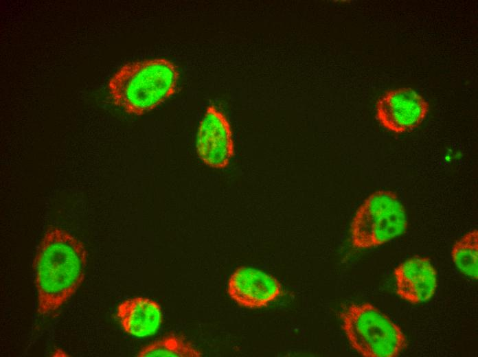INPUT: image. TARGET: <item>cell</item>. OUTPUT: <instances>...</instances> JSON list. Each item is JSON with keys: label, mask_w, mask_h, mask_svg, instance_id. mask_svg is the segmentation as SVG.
<instances>
[{"label": "cell", "mask_w": 478, "mask_h": 357, "mask_svg": "<svg viewBox=\"0 0 478 357\" xmlns=\"http://www.w3.org/2000/svg\"><path fill=\"white\" fill-rule=\"evenodd\" d=\"M87 264V252L80 240L60 228L47 229L33 263L39 314L56 311L75 294Z\"/></svg>", "instance_id": "6da1fadb"}, {"label": "cell", "mask_w": 478, "mask_h": 357, "mask_svg": "<svg viewBox=\"0 0 478 357\" xmlns=\"http://www.w3.org/2000/svg\"><path fill=\"white\" fill-rule=\"evenodd\" d=\"M179 71L166 58H151L122 65L107 87L113 104L127 113L141 115L163 103L177 90Z\"/></svg>", "instance_id": "7a4b0ae2"}, {"label": "cell", "mask_w": 478, "mask_h": 357, "mask_svg": "<svg viewBox=\"0 0 478 357\" xmlns=\"http://www.w3.org/2000/svg\"><path fill=\"white\" fill-rule=\"evenodd\" d=\"M340 316L351 346L363 356L396 357L406 347L400 327L369 303L352 304Z\"/></svg>", "instance_id": "3957f363"}, {"label": "cell", "mask_w": 478, "mask_h": 357, "mask_svg": "<svg viewBox=\"0 0 478 357\" xmlns=\"http://www.w3.org/2000/svg\"><path fill=\"white\" fill-rule=\"evenodd\" d=\"M407 226L406 209L398 195L378 190L357 209L350 226L351 242L356 249L378 246L404 233Z\"/></svg>", "instance_id": "277c9868"}, {"label": "cell", "mask_w": 478, "mask_h": 357, "mask_svg": "<svg viewBox=\"0 0 478 357\" xmlns=\"http://www.w3.org/2000/svg\"><path fill=\"white\" fill-rule=\"evenodd\" d=\"M429 111V102L414 89L400 87L385 91L376 104V119L386 130L400 134L418 128Z\"/></svg>", "instance_id": "5b68a950"}, {"label": "cell", "mask_w": 478, "mask_h": 357, "mask_svg": "<svg viewBox=\"0 0 478 357\" xmlns=\"http://www.w3.org/2000/svg\"><path fill=\"white\" fill-rule=\"evenodd\" d=\"M196 152L206 165L223 169L228 166L234 154V143L230 124L224 113L209 105L198 126Z\"/></svg>", "instance_id": "8992f818"}, {"label": "cell", "mask_w": 478, "mask_h": 357, "mask_svg": "<svg viewBox=\"0 0 478 357\" xmlns=\"http://www.w3.org/2000/svg\"><path fill=\"white\" fill-rule=\"evenodd\" d=\"M227 293L240 306L255 309L267 306L284 291L275 277L255 268L240 266L229 278Z\"/></svg>", "instance_id": "52a82bcc"}, {"label": "cell", "mask_w": 478, "mask_h": 357, "mask_svg": "<svg viewBox=\"0 0 478 357\" xmlns=\"http://www.w3.org/2000/svg\"><path fill=\"white\" fill-rule=\"evenodd\" d=\"M396 292L411 303L427 301L437 286V272L426 257L413 256L394 269Z\"/></svg>", "instance_id": "ba28073f"}, {"label": "cell", "mask_w": 478, "mask_h": 357, "mask_svg": "<svg viewBox=\"0 0 478 357\" xmlns=\"http://www.w3.org/2000/svg\"><path fill=\"white\" fill-rule=\"evenodd\" d=\"M116 315L123 330L136 337L153 335L160 327L163 314L159 304L146 297L126 299L117 307Z\"/></svg>", "instance_id": "9c48e42d"}, {"label": "cell", "mask_w": 478, "mask_h": 357, "mask_svg": "<svg viewBox=\"0 0 478 357\" xmlns=\"http://www.w3.org/2000/svg\"><path fill=\"white\" fill-rule=\"evenodd\" d=\"M451 257L457 268L466 276L478 277V231L466 233L453 245Z\"/></svg>", "instance_id": "30bf717a"}, {"label": "cell", "mask_w": 478, "mask_h": 357, "mask_svg": "<svg viewBox=\"0 0 478 357\" xmlns=\"http://www.w3.org/2000/svg\"><path fill=\"white\" fill-rule=\"evenodd\" d=\"M137 356L139 357H201L202 354L183 338L170 334L145 346Z\"/></svg>", "instance_id": "8fae6325"}]
</instances>
